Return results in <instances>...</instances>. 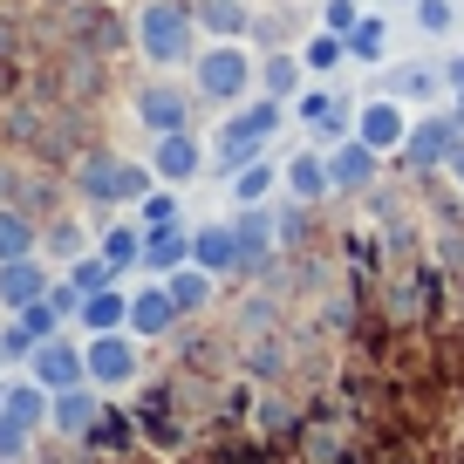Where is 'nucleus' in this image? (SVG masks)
Returning a JSON list of instances; mask_svg holds the SVG:
<instances>
[{
	"instance_id": "obj_1",
	"label": "nucleus",
	"mask_w": 464,
	"mask_h": 464,
	"mask_svg": "<svg viewBox=\"0 0 464 464\" xmlns=\"http://www.w3.org/2000/svg\"><path fill=\"white\" fill-rule=\"evenodd\" d=\"M137 55L150 62V69H185L191 55H198V14H191V0H144L137 7Z\"/></svg>"
},
{
	"instance_id": "obj_2",
	"label": "nucleus",
	"mask_w": 464,
	"mask_h": 464,
	"mask_svg": "<svg viewBox=\"0 0 464 464\" xmlns=\"http://www.w3.org/2000/svg\"><path fill=\"white\" fill-rule=\"evenodd\" d=\"M287 116H294V110H287L280 96H253V102H239V110L226 116L218 144H212V171H239V164L266 158V144L287 130Z\"/></svg>"
},
{
	"instance_id": "obj_3",
	"label": "nucleus",
	"mask_w": 464,
	"mask_h": 464,
	"mask_svg": "<svg viewBox=\"0 0 464 464\" xmlns=\"http://www.w3.org/2000/svg\"><path fill=\"white\" fill-rule=\"evenodd\" d=\"M253 82H260V62L246 55V42H212V48L191 55V89H198V102L239 110V102L253 96Z\"/></svg>"
},
{
	"instance_id": "obj_4",
	"label": "nucleus",
	"mask_w": 464,
	"mask_h": 464,
	"mask_svg": "<svg viewBox=\"0 0 464 464\" xmlns=\"http://www.w3.org/2000/svg\"><path fill=\"white\" fill-rule=\"evenodd\" d=\"M75 191L89 205H137L144 191H158V171L150 164H130V158H110V150H89L75 164Z\"/></svg>"
},
{
	"instance_id": "obj_5",
	"label": "nucleus",
	"mask_w": 464,
	"mask_h": 464,
	"mask_svg": "<svg viewBox=\"0 0 464 464\" xmlns=\"http://www.w3.org/2000/svg\"><path fill=\"white\" fill-rule=\"evenodd\" d=\"M458 150H464V123L450 110H430V116H410V137H403L396 158H403L417 178H437V171H450Z\"/></svg>"
},
{
	"instance_id": "obj_6",
	"label": "nucleus",
	"mask_w": 464,
	"mask_h": 464,
	"mask_svg": "<svg viewBox=\"0 0 464 464\" xmlns=\"http://www.w3.org/2000/svg\"><path fill=\"white\" fill-rule=\"evenodd\" d=\"M82 355H89V382H96V390H130L137 369H144V348H137V334H130V328L89 334Z\"/></svg>"
},
{
	"instance_id": "obj_7",
	"label": "nucleus",
	"mask_w": 464,
	"mask_h": 464,
	"mask_svg": "<svg viewBox=\"0 0 464 464\" xmlns=\"http://www.w3.org/2000/svg\"><path fill=\"white\" fill-rule=\"evenodd\" d=\"M191 102H198V89H185V82H144L137 89V123H144L150 137H164V130H191Z\"/></svg>"
},
{
	"instance_id": "obj_8",
	"label": "nucleus",
	"mask_w": 464,
	"mask_h": 464,
	"mask_svg": "<svg viewBox=\"0 0 464 464\" xmlns=\"http://www.w3.org/2000/svg\"><path fill=\"white\" fill-rule=\"evenodd\" d=\"M205 164H212V150L198 144V130H164L158 144H150V171H158V185H191Z\"/></svg>"
},
{
	"instance_id": "obj_9",
	"label": "nucleus",
	"mask_w": 464,
	"mask_h": 464,
	"mask_svg": "<svg viewBox=\"0 0 464 464\" xmlns=\"http://www.w3.org/2000/svg\"><path fill=\"white\" fill-rule=\"evenodd\" d=\"M355 137H362L369 150H382V158H396L403 150V137H410V116H403V102L382 89V96H369L362 110H355Z\"/></svg>"
},
{
	"instance_id": "obj_10",
	"label": "nucleus",
	"mask_w": 464,
	"mask_h": 464,
	"mask_svg": "<svg viewBox=\"0 0 464 464\" xmlns=\"http://www.w3.org/2000/svg\"><path fill=\"white\" fill-rule=\"evenodd\" d=\"M28 376L42 382V390H69V382H89V355L69 342V334H48V342L28 355Z\"/></svg>"
},
{
	"instance_id": "obj_11",
	"label": "nucleus",
	"mask_w": 464,
	"mask_h": 464,
	"mask_svg": "<svg viewBox=\"0 0 464 464\" xmlns=\"http://www.w3.org/2000/svg\"><path fill=\"white\" fill-rule=\"evenodd\" d=\"M178 321H185V314H178V301H171L164 280H150V287L130 294V334H137V342H158V334H171Z\"/></svg>"
},
{
	"instance_id": "obj_12",
	"label": "nucleus",
	"mask_w": 464,
	"mask_h": 464,
	"mask_svg": "<svg viewBox=\"0 0 464 464\" xmlns=\"http://www.w3.org/2000/svg\"><path fill=\"white\" fill-rule=\"evenodd\" d=\"M48 287H55V280H48L42 253H28V260H0V307H7V314L34 307V301H42Z\"/></svg>"
},
{
	"instance_id": "obj_13",
	"label": "nucleus",
	"mask_w": 464,
	"mask_h": 464,
	"mask_svg": "<svg viewBox=\"0 0 464 464\" xmlns=\"http://www.w3.org/2000/svg\"><path fill=\"white\" fill-rule=\"evenodd\" d=\"M96 417H102L96 382H69V390H48V423H55L62 437H82Z\"/></svg>"
},
{
	"instance_id": "obj_14",
	"label": "nucleus",
	"mask_w": 464,
	"mask_h": 464,
	"mask_svg": "<svg viewBox=\"0 0 464 464\" xmlns=\"http://www.w3.org/2000/svg\"><path fill=\"white\" fill-rule=\"evenodd\" d=\"M376 164H382V150H369L362 137H342V144H328V178H334V191H369Z\"/></svg>"
},
{
	"instance_id": "obj_15",
	"label": "nucleus",
	"mask_w": 464,
	"mask_h": 464,
	"mask_svg": "<svg viewBox=\"0 0 464 464\" xmlns=\"http://www.w3.org/2000/svg\"><path fill=\"white\" fill-rule=\"evenodd\" d=\"M191 260H198L205 274H246V246H239L232 226H198L191 232Z\"/></svg>"
},
{
	"instance_id": "obj_16",
	"label": "nucleus",
	"mask_w": 464,
	"mask_h": 464,
	"mask_svg": "<svg viewBox=\"0 0 464 464\" xmlns=\"http://www.w3.org/2000/svg\"><path fill=\"white\" fill-rule=\"evenodd\" d=\"M232 232H239V246H246V274H260L266 253H274L280 212H274V205H239V212H232Z\"/></svg>"
},
{
	"instance_id": "obj_17",
	"label": "nucleus",
	"mask_w": 464,
	"mask_h": 464,
	"mask_svg": "<svg viewBox=\"0 0 464 464\" xmlns=\"http://www.w3.org/2000/svg\"><path fill=\"white\" fill-rule=\"evenodd\" d=\"M280 178H287V191H294V198H301V205H321V198H328V191H334V178H328V150H294V158L287 164H280Z\"/></svg>"
},
{
	"instance_id": "obj_18",
	"label": "nucleus",
	"mask_w": 464,
	"mask_h": 464,
	"mask_svg": "<svg viewBox=\"0 0 464 464\" xmlns=\"http://www.w3.org/2000/svg\"><path fill=\"white\" fill-rule=\"evenodd\" d=\"M191 14H198V28L212 34V42H246L253 34V7L246 0H191Z\"/></svg>"
},
{
	"instance_id": "obj_19",
	"label": "nucleus",
	"mask_w": 464,
	"mask_h": 464,
	"mask_svg": "<svg viewBox=\"0 0 464 464\" xmlns=\"http://www.w3.org/2000/svg\"><path fill=\"white\" fill-rule=\"evenodd\" d=\"M191 260V232L178 226V218H164V226H144V266L150 274H171V266H185Z\"/></svg>"
},
{
	"instance_id": "obj_20",
	"label": "nucleus",
	"mask_w": 464,
	"mask_h": 464,
	"mask_svg": "<svg viewBox=\"0 0 464 464\" xmlns=\"http://www.w3.org/2000/svg\"><path fill=\"white\" fill-rule=\"evenodd\" d=\"M75 321H82V328H89V334H110V328H130V294H123V287H116V280H110V287H96V294H82V314H75Z\"/></svg>"
},
{
	"instance_id": "obj_21",
	"label": "nucleus",
	"mask_w": 464,
	"mask_h": 464,
	"mask_svg": "<svg viewBox=\"0 0 464 464\" xmlns=\"http://www.w3.org/2000/svg\"><path fill=\"white\" fill-rule=\"evenodd\" d=\"M260 89L266 96H280V102H294L307 89V62H301V48H274V55L260 62Z\"/></svg>"
},
{
	"instance_id": "obj_22",
	"label": "nucleus",
	"mask_w": 464,
	"mask_h": 464,
	"mask_svg": "<svg viewBox=\"0 0 464 464\" xmlns=\"http://www.w3.org/2000/svg\"><path fill=\"white\" fill-rule=\"evenodd\" d=\"M69 21H75V34H82V42L96 48V55H116V48H123V42L137 34V28H123V21H116L110 7H75Z\"/></svg>"
},
{
	"instance_id": "obj_23",
	"label": "nucleus",
	"mask_w": 464,
	"mask_h": 464,
	"mask_svg": "<svg viewBox=\"0 0 464 464\" xmlns=\"http://www.w3.org/2000/svg\"><path fill=\"white\" fill-rule=\"evenodd\" d=\"M382 89H390L396 102H430L437 89H444V69H430V62H396V69L382 75Z\"/></svg>"
},
{
	"instance_id": "obj_24",
	"label": "nucleus",
	"mask_w": 464,
	"mask_h": 464,
	"mask_svg": "<svg viewBox=\"0 0 464 464\" xmlns=\"http://www.w3.org/2000/svg\"><path fill=\"white\" fill-rule=\"evenodd\" d=\"M212 280L218 274H205L198 260H185V266H171L164 274V287H171V301H178V314H205L212 307Z\"/></svg>"
},
{
	"instance_id": "obj_25",
	"label": "nucleus",
	"mask_w": 464,
	"mask_h": 464,
	"mask_svg": "<svg viewBox=\"0 0 464 464\" xmlns=\"http://www.w3.org/2000/svg\"><path fill=\"white\" fill-rule=\"evenodd\" d=\"M28 253H42V232H34L28 205L0 198V260H28Z\"/></svg>"
},
{
	"instance_id": "obj_26",
	"label": "nucleus",
	"mask_w": 464,
	"mask_h": 464,
	"mask_svg": "<svg viewBox=\"0 0 464 464\" xmlns=\"http://www.w3.org/2000/svg\"><path fill=\"white\" fill-rule=\"evenodd\" d=\"M274 185H287L274 158H253V164H239V171H232V205H266V198H274Z\"/></svg>"
},
{
	"instance_id": "obj_27",
	"label": "nucleus",
	"mask_w": 464,
	"mask_h": 464,
	"mask_svg": "<svg viewBox=\"0 0 464 464\" xmlns=\"http://www.w3.org/2000/svg\"><path fill=\"white\" fill-rule=\"evenodd\" d=\"M96 253L116 266V274L144 266V226H137V218H130V226H110V232H102V246H96Z\"/></svg>"
},
{
	"instance_id": "obj_28",
	"label": "nucleus",
	"mask_w": 464,
	"mask_h": 464,
	"mask_svg": "<svg viewBox=\"0 0 464 464\" xmlns=\"http://www.w3.org/2000/svg\"><path fill=\"white\" fill-rule=\"evenodd\" d=\"M301 62H307V75H334L348 62V34H334V28H314L301 42Z\"/></svg>"
},
{
	"instance_id": "obj_29",
	"label": "nucleus",
	"mask_w": 464,
	"mask_h": 464,
	"mask_svg": "<svg viewBox=\"0 0 464 464\" xmlns=\"http://www.w3.org/2000/svg\"><path fill=\"white\" fill-rule=\"evenodd\" d=\"M382 55H390V21L362 14L355 28H348V62H382Z\"/></svg>"
},
{
	"instance_id": "obj_30",
	"label": "nucleus",
	"mask_w": 464,
	"mask_h": 464,
	"mask_svg": "<svg viewBox=\"0 0 464 464\" xmlns=\"http://www.w3.org/2000/svg\"><path fill=\"white\" fill-rule=\"evenodd\" d=\"M69 280H75V294H96V287H110V280H116V266L102 260V253H75V260H69Z\"/></svg>"
},
{
	"instance_id": "obj_31",
	"label": "nucleus",
	"mask_w": 464,
	"mask_h": 464,
	"mask_svg": "<svg viewBox=\"0 0 464 464\" xmlns=\"http://www.w3.org/2000/svg\"><path fill=\"white\" fill-rule=\"evenodd\" d=\"M410 14H417V28L430 34V42H444V34L458 28V7H450V0H410Z\"/></svg>"
},
{
	"instance_id": "obj_32",
	"label": "nucleus",
	"mask_w": 464,
	"mask_h": 464,
	"mask_svg": "<svg viewBox=\"0 0 464 464\" xmlns=\"http://www.w3.org/2000/svg\"><path fill=\"white\" fill-rule=\"evenodd\" d=\"M48 253H55V260L69 266L75 253H89V232L75 226V218H55V226H48Z\"/></svg>"
},
{
	"instance_id": "obj_33",
	"label": "nucleus",
	"mask_w": 464,
	"mask_h": 464,
	"mask_svg": "<svg viewBox=\"0 0 464 464\" xmlns=\"http://www.w3.org/2000/svg\"><path fill=\"white\" fill-rule=\"evenodd\" d=\"M164 218H178V185L144 191V198H137V226H164Z\"/></svg>"
},
{
	"instance_id": "obj_34",
	"label": "nucleus",
	"mask_w": 464,
	"mask_h": 464,
	"mask_svg": "<svg viewBox=\"0 0 464 464\" xmlns=\"http://www.w3.org/2000/svg\"><path fill=\"white\" fill-rule=\"evenodd\" d=\"M34 348H42V342H34V334H28V321H7V328H0V362H28V355H34Z\"/></svg>"
},
{
	"instance_id": "obj_35",
	"label": "nucleus",
	"mask_w": 464,
	"mask_h": 464,
	"mask_svg": "<svg viewBox=\"0 0 464 464\" xmlns=\"http://www.w3.org/2000/svg\"><path fill=\"white\" fill-rule=\"evenodd\" d=\"M21 321H28V334H34V342H48V334H62V321H69V314H62V307L42 294L34 307H21Z\"/></svg>"
},
{
	"instance_id": "obj_36",
	"label": "nucleus",
	"mask_w": 464,
	"mask_h": 464,
	"mask_svg": "<svg viewBox=\"0 0 464 464\" xmlns=\"http://www.w3.org/2000/svg\"><path fill=\"white\" fill-rule=\"evenodd\" d=\"M362 21V0H321V28H334V34H348Z\"/></svg>"
},
{
	"instance_id": "obj_37",
	"label": "nucleus",
	"mask_w": 464,
	"mask_h": 464,
	"mask_svg": "<svg viewBox=\"0 0 464 464\" xmlns=\"http://www.w3.org/2000/svg\"><path fill=\"white\" fill-rule=\"evenodd\" d=\"M260 430H294V410H287V396H266V403H260Z\"/></svg>"
},
{
	"instance_id": "obj_38",
	"label": "nucleus",
	"mask_w": 464,
	"mask_h": 464,
	"mask_svg": "<svg viewBox=\"0 0 464 464\" xmlns=\"http://www.w3.org/2000/svg\"><path fill=\"white\" fill-rule=\"evenodd\" d=\"M48 301H55V307H62V314H69V321L82 314V294H75V280H69V274H62L55 287H48Z\"/></svg>"
},
{
	"instance_id": "obj_39",
	"label": "nucleus",
	"mask_w": 464,
	"mask_h": 464,
	"mask_svg": "<svg viewBox=\"0 0 464 464\" xmlns=\"http://www.w3.org/2000/svg\"><path fill=\"white\" fill-rule=\"evenodd\" d=\"M444 89H464V55H450V62H444Z\"/></svg>"
},
{
	"instance_id": "obj_40",
	"label": "nucleus",
	"mask_w": 464,
	"mask_h": 464,
	"mask_svg": "<svg viewBox=\"0 0 464 464\" xmlns=\"http://www.w3.org/2000/svg\"><path fill=\"white\" fill-rule=\"evenodd\" d=\"M450 185H458V198H464V150L450 158Z\"/></svg>"
},
{
	"instance_id": "obj_41",
	"label": "nucleus",
	"mask_w": 464,
	"mask_h": 464,
	"mask_svg": "<svg viewBox=\"0 0 464 464\" xmlns=\"http://www.w3.org/2000/svg\"><path fill=\"white\" fill-rule=\"evenodd\" d=\"M450 116H458V123H464V89H450Z\"/></svg>"
}]
</instances>
